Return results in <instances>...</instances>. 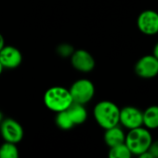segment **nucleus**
Returning a JSON list of instances; mask_svg holds the SVG:
<instances>
[{
    "instance_id": "f257e3e1",
    "label": "nucleus",
    "mask_w": 158,
    "mask_h": 158,
    "mask_svg": "<svg viewBox=\"0 0 158 158\" xmlns=\"http://www.w3.org/2000/svg\"><path fill=\"white\" fill-rule=\"evenodd\" d=\"M93 116L99 126L107 130L119 124L120 108L111 101H101L94 106Z\"/></svg>"
},
{
    "instance_id": "f03ea898",
    "label": "nucleus",
    "mask_w": 158,
    "mask_h": 158,
    "mask_svg": "<svg viewBox=\"0 0 158 158\" xmlns=\"http://www.w3.org/2000/svg\"><path fill=\"white\" fill-rule=\"evenodd\" d=\"M43 100L46 107L55 113L66 110L73 104L69 89L61 86H53L47 89Z\"/></svg>"
},
{
    "instance_id": "7ed1b4c3",
    "label": "nucleus",
    "mask_w": 158,
    "mask_h": 158,
    "mask_svg": "<svg viewBox=\"0 0 158 158\" xmlns=\"http://www.w3.org/2000/svg\"><path fill=\"white\" fill-rule=\"evenodd\" d=\"M152 142L153 138L149 130L142 127L129 130L125 139V143L130 153L138 156L145 151H148Z\"/></svg>"
},
{
    "instance_id": "20e7f679",
    "label": "nucleus",
    "mask_w": 158,
    "mask_h": 158,
    "mask_svg": "<svg viewBox=\"0 0 158 158\" xmlns=\"http://www.w3.org/2000/svg\"><path fill=\"white\" fill-rule=\"evenodd\" d=\"M69 92L74 103L86 105L92 100L95 94V86L91 81L80 79L71 85Z\"/></svg>"
},
{
    "instance_id": "39448f33",
    "label": "nucleus",
    "mask_w": 158,
    "mask_h": 158,
    "mask_svg": "<svg viewBox=\"0 0 158 158\" xmlns=\"http://www.w3.org/2000/svg\"><path fill=\"white\" fill-rule=\"evenodd\" d=\"M0 132L5 142L18 143L24 135L21 125L13 118H4L0 124Z\"/></svg>"
},
{
    "instance_id": "423d86ee",
    "label": "nucleus",
    "mask_w": 158,
    "mask_h": 158,
    "mask_svg": "<svg viewBox=\"0 0 158 158\" xmlns=\"http://www.w3.org/2000/svg\"><path fill=\"white\" fill-rule=\"evenodd\" d=\"M134 70L142 79H153L158 75V59L154 55H146L136 62Z\"/></svg>"
},
{
    "instance_id": "0eeeda50",
    "label": "nucleus",
    "mask_w": 158,
    "mask_h": 158,
    "mask_svg": "<svg viewBox=\"0 0 158 158\" xmlns=\"http://www.w3.org/2000/svg\"><path fill=\"white\" fill-rule=\"evenodd\" d=\"M119 123L129 130L142 127L143 125L142 111L132 106H127L123 107L120 109Z\"/></svg>"
},
{
    "instance_id": "6e6552de",
    "label": "nucleus",
    "mask_w": 158,
    "mask_h": 158,
    "mask_svg": "<svg viewBox=\"0 0 158 158\" xmlns=\"http://www.w3.org/2000/svg\"><path fill=\"white\" fill-rule=\"evenodd\" d=\"M70 58L73 68L79 72L88 73L94 69L96 65L93 56L84 49L74 50Z\"/></svg>"
},
{
    "instance_id": "1a4fd4ad",
    "label": "nucleus",
    "mask_w": 158,
    "mask_h": 158,
    "mask_svg": "<svg viewBox=\"0 0 158 158\" xmlns=\"http://www.w3.org/2000/svg\"><path fill=\"white\" fill-rule=\"evenodd\" d=\"M137 26L145 35L158 33V13L153 9L142 11L137 19Z\"/></svg>"
},
{
    "instance_id": "9d476101",
    "label": "nucleus",
    "mask_w": 158,
    "mask_h": 158,
    "mask_svg": "<svg viewBox=\"0 0 158 158\" xmlns=\"http://www.w3.org/2000/svg\"><path fill=\"white\" fill-rule=\"evenodd\" d=\"M0 62L4 69H13L21 64L22 55L17 47L5 45L0 50Z\"/></svg>"
},
{
    "instance_id": "9b49d317",
    "label": "nucleus",
    "mask_w": 158,
    "mask_h": 158,
    "mask_svg": "<svg viewBox=\"0 0 158 158\" xmlns=\"http://www.w3.org/2000/svg\"><path fill=\"white\" fill-rule=\"evenodd\" d=\"M125 139H126V134L123 131V130L120 127H118V125L105 130L104 142L109 148L118 145L120 143H124Z\"/></svg>"
},
{
    "instance_id": "f8f14e48",
    "label": "nucleus",
    "mask_w": 158,
    "mask_h": 158,
    "mask_svg": "<svg viewBox=\"0 0 158 158\" xmlns=\"http://www.w3.org/2000/svg\"><path fill=\"white\" fill-rule=\"evenodd\" d=\"M66 111L74 126L83 124L88 118V111L84 105L73 102V104L66 109Z\"/></svg>"
},
{
    "instance_id": "ddd939ff",
    "label": "nucleus",
    "mask_w": 158,
    "mask_h": 158,
    "mask_svg": "<svg viewBox=\"0 0 158 158\" xmlns=\"http://www.w3.org/2000/svg\"><path fill=\"white\" fill-rule=\"evenodd\" d=\"M143 125L148 130L158 128V106H151L142 111Z\"/></svg>"
},
{
    "instance_id": "4468645a",
    "label": "nucleus",
    "mask_w": 158,
    "mask_h": 158,
    "mask_svg": "<svg viewBox=\"0 0 158 158\" xmlns=\"http://www.w3.org/2000/svg\"><path fill=\"white\" fill-rule=\"evenodd\" d=\"M55 123L57 127L62 131H69L74 127L72 119L70 118L66 110L58 112L55 118Z\"/></svg>"
},
{
    "instance_id": "2eb2a0df",
    "label": "nucleus",
    "mask_w": 158,
    "mask_h": 158,
    "mask_svg": "<svg viewBox=\"0 0 158 158\" xmlns=\"http://www.w3.org/2000/svg\"><path fill=\"white\" fill-rule=\"evenodd\" d=\"M108 156L110 158H129L131 157L132 154L124 143L111 147Z\"/></svg>"
},
{
    "instance_id": "dca6fc26",
    "label": "nucleus",
    "mask_w": 158,
    "mask_h": 158,
    "mask_svg": "<svg viewBox=\"0 0 158 158\" xmlns=\"http://www.w3.org/2000/svg\"><path fill=\"white\" fill-rule=\"evenodd\" d=\"M19 150L16 143L5 142L0 146V158H18Z\"/></svg>"
},
{
    "instance_id": "f3484780",
    "label": "nucleus",
    "mask_w": 158,
    "mask_h": 158,
    "mask_svg": "<svg viewBox=\"0 0 158 158\" xmlns=\"http://www.w3.org/2000/svg\"><path fill=\"white\" fill-rule=\"evenodd\" d=\"M56 51L61 57L67 58V57H71V56L74 52V48L70 44H61L60 45H58Z\"/></svg>"
},
{
    "instance_id": "a211bd4d",
    "label": "nucleus",
    "mask_w": 158,
    "mask_h": 158,
    "mask_svg": "<svg viewBox=\"0 0 158 158\" xmlns=\"http://www.w3.org/2000/svg\"><path fill=\"white\" fill-rule=\"evenodd\" d=\"M148 151L152 154L153 157L158 158V140L155 141V142H152Z\"/></svg>"
},
{
    "instance_id": "6ab92c4d",
    "label": "nucleus",
    "mask_w": 158,
    "mask_h": 158,
    "mask_svg": "<svg viewBox=\"0 0 158 158\" xmlns=\"http://www.w3.org/2000/svg\"><path fill=\"white\" fill-rule=\"evenodd\" d=\"M140 157L142 158H154L153 157V156H152V154L149 152V151H145L144 153H142V154H141L140 156H139Z\"/></svg>"
},
{
    "instance_id": "aec40b11",
    "label": "nucleus",
    "mask_w": 158,
    "mask_h": 158,
    "mask_svg": "<svg viewBox=\"0 0 158 158\" xmlns=\"http://www.w3.org/2000/svg\"><path fill=\"white\" fill-rule=\"evenodd\" d=\"M153 55L156 57L158 59V42L156 44V45L154 46V49H153Z\"/></svg>"
},
{
    "instance_id": "412c9836",
    "label": "nucleus",
    "mask_w": 158,
    "mask_h": 158,
    "mask_svg": "<svg viewBox=\"0 0 158 158\" xmlns=\"http://www.w3.org/2000/svg\"><path fill=\"white\" fill-rule=\"evenodd\" d=\"M5 46V39H4V36L0 33V50Z\"/></svg>"
},
{
    "instance_id": "4be33fe9",
    "label": "nucleus",
    "mask_w": 158,
    "mask_h": 158,
    "mask_svg": "<svg viewBox=\"0 0 158 158\" xmlns=\"http://www.w3.org/2000/svg\"><path fill=\"white\" fill-rule=\"evenodd\" d=\"M5 69H4V67L2 66V64H1V62H0V75L2 74V72H3V70H4Z\"/></svg>"
},
{
    "instance_id": "5701e85b",
    "label": "nucleus",
    "mask_w": 158,
    "mask_h": 158,
    "mask_svg": "<svg viewBox=\"0 0 158 158\" xmlns=\"http://www.w3.org/2000/svg\"><path fill=\"white\" fill-rule=\"evenodd\" d=\"M4 119V118H3V114H2V112L0 111V124H1V122H2V120Z\"/></svg>"
}]
</instances>
